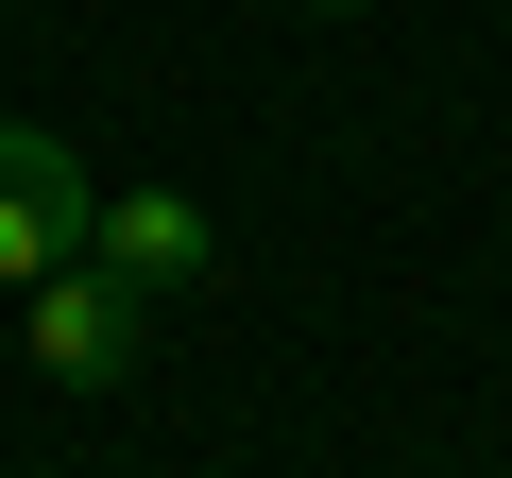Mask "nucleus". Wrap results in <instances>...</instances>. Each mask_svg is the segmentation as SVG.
I'll list each match as a JSON object with an SVG mask.
<instances>
[{
  "label": "nucleus",
  "instance_id": "obj_2",
  "mask_svg": "<svg viewBox=\"0 0 512 478\" xmlns=\"http://www.w3.org/2000/svg\"><path fill=\"white\" fill-rule=\"evenodd\" d=\"M86 222H103L86 154H69L52 120H0V291H35V274H69V257H86Z\"/></svg>",
  "mask_w": 512,
  "mask_h": 478
},
{
  "label": "nucleus",
  "instance_id": "obj_4",
  "mask_svg": "<svg viewBox=\"0 0 512 478\" xmlns=\"http://www.w3.org/2000/svg\"><path fill=\"white\" fill-rule=\"evenodd\" d=\"M308 18H359V0H308Z\"/></svg>",
  "mask_w": 512,
  "mask_h": 478
},
{
  "label": "nucleus",
  "instance_id": "obj_1",
  "mask_svg": "<svg viewBox=\"0 0 512 478\" xmlns=\"http://www.w3.org/2000/svg\"><path fill=\"white\" fill-rule=\"evenodd\" d=\"M18 342H35V376H52V393H120V376H137V342H154V291H120L103 257H69V274H35V291H18Z\"/></svg>",
  "mask_w": 512,
  "mask_h": 478
},
{
  "label": "nucleus",
  "instance_id": "obj_3",
  "mask_svg": "<svg viewBox=\"0 0 512 478\" xmlns=\"http://www.w3.org/2000/svg\"><path fill=\"white\" fill-rule=\"evenodd\" d=\"M86 257H103L120 291H188V274H205V205H188V188H103Z\"/></svg>",
  "mask_w": 512,
  "mask_h": 478
}]
</instances>
